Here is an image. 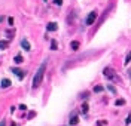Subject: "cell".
Here are the masks:
<instances>
[{"label": "cell", "instance_id": "7a4b0ae2", "mask_svg": "<svg viewBox=\"0 0 131 126\" xmlns=\"http://www.w3.org/2000/svg\"><path fill=\"white\" fill-rule=\"evenodd\" d=\"M95 18H97V12L94 11V12H91L88 16H86L85 24H86V25H92V24H94V21H95Z\"/></svg>", "mask_w": 131, "mask_h": 126}, {"label": "cell", "instance_id": "5bb4252c", "mask_svg": "<svg viewBox=\"0 0 131 126\" xmlns=\"http://www.w3.org/2000/svg\"><path fill=\"white\" fill-rule=\"evenodd\" d=\"M82 113H83V114L88 113V104H86V102H83V104H82Z\"/></svg>", "mask_w": 131, "mask_h": 126}, {"label": "cell", "instance_id": "9c48e42d", "mask_svg": "<svg viewBox=\"0 0 131 126\" xmlns=\"http://www.w3.org/2000/svg\"><path fill=\"white\" fill-rule=\"evenodd\" d=\"M69 123H70L72 126L77 125V123H79V117H76V116H73V117H72V119H70V122H69Z\"/></svg>", "mask_w": 131, "mask_h": 126}, {"label": "cell", "instance_id": "e0dca14e", "mask_svg": "<svg viewBox=\"0 0 131 126\" xmlns=\"http://www.w3.org/2000/svg\"><path fill=\"white\" fill-rule=\"evenodd\" d=\"M109 90L112 92V94H115V92H116V89H115V88H113L112 85H109Z\"/></svg>", "mask_w": 131, "mask_h": 126}, {"label": "cell", "instance_id": "4fadbf2b", "mask_svg": "<svg viewBox=\"0 0 131 126\" xmlns=\"http://www.w3.org/2000/svg\"><path fill=\"white\" fill-rule=\"evenodd\" d=\"M124 104H125V99H122V98L115 101V105H124Z\"/></svg>", "mask_w": 131, "mask_h": 126}, {"label": "cell", "instance_id": "52a82bcc", "mask_svg": "<svg viewBox=\"0 0 131 126\" xmlns=\"http://www.w3.org/2000/svg\"><path fill=\"white\" fill-rule=\"evenodd\" d=\"M0 86H2V88H9V86H11V80H9V79H3Z\"/></svg>", "mask_w": 131, "mask_h": 126}, {"label": "cell", "instance_id": "44dd1931", "mask_svg": "<svg viewBox=\"0 0 131 126\" xmlns=\"http://www.w3.org/2000/svg\"><path fill=\"white\" fill-rule=\"evenodd\" d=\"M130 122H131V116H128V119H127V120H125V123H127V125H128V123H130Z\"/></svg>", "mask_w": 131, "mask_h": 126}, {"label": "cell", "instance_id": "6da1fadb", "mask_svg": "<svg viewBox=\"0 0 131 126\" xmlns=\"http://www.w3.org/2000/svg\"><path fill=\"white\" fill-rule=\"evenodd\" d=\"M45 70H46V61H43V64H40L39 70L34 74V79H33V88H39L40 83L43 80V74H45Z\"/></svg>", "mask_w": 131, "mask_h": 126}, {"label": "cell", "instance_id": "277c9868", "mask_svg": "<svg viewBox=\"0 0 131 126\" xmlns=\"http://www.w3.org/2000/svg\"><path fill=\"white\" fill-rule=\"evenodd\" d=\"M21 46H22V49H24V50H30V49H31L30 43H28V42L25 40V39H22V40H21Z\"/></svg>", "mask_w": 131, "mask_h": 126}, {"label": "cell", "instance_id": "7c38bea8", "mask_svg": "<svg viewBox=\"0 0 131 126\" xmlns=\"http://www.w3.org/2000/svg\"><path fill=\"white\" fill-rule=\"evenodd\" d=\"M14 61H15L16 64H21V62H22V56H21V55H16V56L14 58Z\"/></svg>", "mask_w": 131, "mask_h": 126}, {"label": "cell", "instance_id": "8fae6325", "mask_svg": "<svg viewBox=\"0 0 131 126\" xmlns=\"http://www.w3.org/2000/svg\"><path fill=\"white\" fill-rule=\"evenodd\" d=\"M94 92H95V94H100V92H103V86H101V85L94 86Z\"/></svg>", "mask_w": 131, "mask_h": 126}, {"label": "cell", "instance_id": "3957f363", "mask_svg": "<svg viewBox=\"0 0 131 126\" xmlns=\"http://www.w3.org/2000/svg\"><path fill=\"white\" fill-rule=\"evenodd\" d=\"M104 76H106V77H109V79H115V74H113V73H115V71H113L112 68H104Z\"/></svg>", "mask_w": 131, "mask_h": 126}, {"label": "cell", "instance_id": "d6986e66", "mask_svg": "<svg viewBox=\"0 0 131 126\" xmlns=\"http://www.w3.org/2000/svg\"><path fill=\"white\" fill-rule=\"evenodd\" d=\"M20 110H27V107H25L24 104H21V105H20Z\"/></svg>", "mask_w": 131, "mask_h": 126}, {"label": "cell", "instance_id": "7402d4cb", "mask_svg": "<svg viewBox=\"0 0 131 126\" xmlns=\"http://www.w3.org/2000/svg\"><path fill=\"white\" fill-rule=\"evenodd\" d=\"M9 25H14V18H9Z\"/></svg>", "mask_w": 131, "mask_h": 126}, {"label": "cell", "instance_id": "9a60e30c", "mask_svg": "<svg viewBox=\"0 0 131 126\" xmlns=\"http://www.w3.org/2000/svg\"><path fill=\"white\" fill-rule=\"evenodd\" d=\"M124 62H125V65L131 62V52H128V54H127V56H125V61H124Z\"/></svg>", "mask_w": 131, "mask_h": 126}, {"label": "cell", "instance_id": "8992f818", "mask_svg": "<svg viewBox=\"0 0 131 126\" xmlns=\"http://www.w3.org/2000/svg\"><path fill=\"white\" fill-rule=\"evenodd\" d=\"M46 28H48V31H55L58 28V25H57V22H49Z\"/></svg>", "mask_w": 131, "mask_h": 126}, {"label": "cell", "instance_id": "ba28073f", "mask_svg": "<svg viewBox=\"0 0 131 126\" xmlns=\"http://www.w3.org/2000/svg\"><path fill=\"white\" fill-rule=\"evenodd\" d=\"M70 46H72V49H73V50H77V49H79V46H81V45H79V42H77V40H73Z\"/></svg>", "mask_w": 131, "mask_h": 126}, {"label": "cell", "instance_id": "ffe728a7", "mask_svg": "<svg viewBox=\"0 0 131 126\" xmlns=\"http://www.w3.org/2000/svg\"><path fill=\"white\" fill-rule=\"evenodd\" d=\"M0 126H6V120H0Z\"/></svg>", "mask_w": 131, "mask_h": 126}, {"label": "cell", "instance_id": "ac0fdd59", "mask_svg": "<svg viewBox=\"0 0 131 126\" xmlns=\"http://www.w3.org/2000/svg\"><path fill=\"white\" fill-rule=\"evenodd\" d=\"M55 3H57L58 6H61V5H63V0H55Z\"/></svg>", "mask_w": 131, "mask_h": 126}, {"label": "cell", "instance_id": "5b68a950", "mask_svg": "<svg viewBox=\"0 0 131 126\" xmlns=\"http://www.w3.org/2000/svg\"><path fill=\"white\" fill-rule=\"evenodd\" d=\"M12 73H14V74H16L20 79H24V71H21L20 68H12Z\"/></svg>", "mask_w": 131, "mask_h": 126}, {"label": "cell", "instance_id": "2e32d148", "mask_svg": "<svg viewBox=\"0 0 131 126\" xmlns=\"http://www.w3.org/2000/svg\"><path fill=\"white\" fill-rule=\"evenodd\" d=\"M51 49H52V50H55V49H57V42H55V40H52V42H51Z\"/></svg>", "mask_w": 131, "mask_h": 126}, {"label": "cell", "instance_id": "30bf717a", "mask_svg": "<svg viewBox=\"0 0 131 126\" xmlns=\"http://www.w3.org/2000/svg\"><path fill=\"white\" fill-rule=\"evenodd\" d=\"M9 46V42L7 40H0V49H6Z\"/></svg>", "mask_w": 131, "mask_h": 126}]
</instances>
